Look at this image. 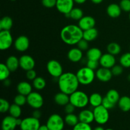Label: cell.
Masks as SVG:
<instances>
[{"instance_id":"1","label":"cell","mask_w":130,"mask_h":130,"mask_svg":"<svg viewBox=\"0 0 130 130\" xmlns=\"http://www.w3.org/2000/svg\"><path fill=\"white\" fill-rule=\"evenodd\" d=\"M83 36V30L78 25L70 24L62 28L60 31V38L63 43L68 45H75Z\"/></svg>"},{"instance_id":"2","label":"cell","mask_w":130,"mask_h":130,"mask_svg":"<svg viewBox=\"0 0 130 130\" xmlns=\"http://www.w3.org/2000/svg\"><path fill=\"white\" fill-rule=\"evenodd\" d=\"M58 85L60 90L70 95L78 89L79 82L76 74L72 72H65L58 78Z\"/></svg>"},{"instance_id":"3","label":"cell","mask_w":130,"mask_h":130,"mask_svg":"<svg viewBox=\"0 0 130 130\" xmlns=\"http://www.w3.org/2000/svg\"><path fill=\"white\" fill-rule=\"evenodd\" d=\"M76 74L79 84L83 85H88L92 83L96 76L95 71L87 66L80 68Z\"/></svg>"},{"instance_id":"4","label":"cell","mask_w":130,"mask_h":130,"mask_svg":"<svg viewBox=\"0 0 130 130\" xmlns=\"http://www.w3.org/2000/svg\"><path fill=\"white\" fill-rule=\"evenodd\" d=\"M70 103L74 105L76 108L83 109L89 104V96L84 91L77 90L70 95Z\"/></svg>"},{"instance_id":"5","label":"cell","mask_w":130,"mask_h":130,"mask_svg":"<svg viewBox=\"0 0 130 130\" xmlns=\"http://www.w3.org/2000/svg\"><path fill=\"white\" fill-rule=\"evenodd\" d=\"M93 114L95 121L99 125L106 124L109 119V110L104 107L102 105L96 107L93 109Z\"/></svg>"},{"instance_id":"6","label":"cell","mask_w":130,"mask_h":130,"mask_svg":"<svg viewBox=\"0 0 130 130\" xmlns=\"http://www.w3.org/2000/svg\"><path fill=\"white\" fill-rule=\"evenodd\" d=\"M64 119L58 114H53L48 118L46 125L50 130H63L65 126Z\"/></svg>"},{"instance_id":"7","label":"cell","mask_w":130,"mask_h":130,"mask_svg":"<svg viewBox=\"0 0 130 130\" xmlns=\"http://www.w3.org/2000/svg\"><path fill=\"white\" fill-rule=\"evenodd\" d=\"M27 104L34 109H39L43 107L44 100L40 93L32 91L27 96Z\"/></svg>"},{"instance_id":"8","label":"cell","mask_w":130,"mask_h":130,"mask_svg":"<svg viewBox=\"0 0 130 130\" xmlns=\"http://www.w3.org/2000/svg\"><path fill=\"white\" fill-rule=\"evenodd\" d=\"M48 73L55 78H58L63 72V68L59 62L56 60H51L46 65Z\"/></svg>"},{"instance_id":"9","label":"cell","mask_w":130,"mask_h":130,"mask_svg":"<svg viewBox=\"0 0 130 130\" xmlns=\"http://www.w3.org/2000/svg\"><path fill=\"white\" fill-rule=\"evenodd\" d=\"M40 126L39 119L32 116L22 119L20 128L21 130H38Z\"/></svg>"},{"instance_id":"10","label":"cell","mask_w":130,"mask_h":130,"mask_svg":"<svg viewBox=\"0 0 130 130\" xmlns=\"http://www.w3.org/2000/svg\"><path fill=\"white\" fill-rule=\"evenodd\" d=\"M13 44V37L10 30L0 31V49L4 51L9 49Z\"/></svg>"},{"instance_id":"11","label":"cell","mask_w":130,"mask_h":130,"mask_svg":"<svg viewBox=\"0 0 130 130\" xmlns=\"http://www.w3.org/2000/svg\"><path fill=\"white\" fill-rule=\"evenodd\" d=\"M74 0H57L56 8L61 13L67 15L74 8Z\"/></svg>"},{"instance_id":"12","label":"cell","mask_w":130,"mask_h":130,"mask_svg":"<svg viewBox=\"0 0 130 130\" xmlns=\"http://www.w3.org/2000/svg\"><path fill=\"white\" fill-rule=\"evenodd\" d=\"M19 63L20 67L25 71L33 69L36 64L34 58L28 55H24L21 56L19 58Z\"/></svg>"},{"instance_id":"13","label":"cell","mask_w":130,"mask_h":130,"mask_svg":"<svg viewBox=\"0 0 130 130\" xmlns=\"http://www.w3.org/2000/svg\"><path fill=\"white\" fill-rule=\"evenodd\" d=\"M99 63L102 67L112 69L116 65V60L115 56L107 53L102 55L99 60Z\"/></svg>"},{"instance_id":"14","label":"cell","mask_w":130,"mask_h":130,"mask_svg":"<svg viewBox=\"0 0 130 130\" xmlns=\"http://www.w3.org/2000/svg\"><path fill=\"white\" fill-rule=\"evenodd\" d=\"M29 39L25 36H20L18 37L14 43L15 49L20 52H24L27 50L29 47Z\"/></svg>"},{"instance_id":"15","label":"cell","mask_w":130,"mask_h":130,"mask_svg":"<svg viewBox=\"0 0 130 130\" xmlns=\"http://www.w3.org/2000/svg\"><path fill=\"white\" fill-rule=\"evenodd\" d=\"M96 77L101 82L106 83L110 81L112 77L113 74L110 69L102 67L97 69L96 72Z\"/></svg>"},{"instance_id":"16","label":"cell","mask_w":130,"mask_h":130,"mask_svg":"<svg viewBox=\"0 0 130 130\" xmlns=\"http://www.w3.org/2000/svg\"><path fill=\"white\" fill-rule=\"evenodd\" d=\"M96 21L95 19L91 16H83L78 22V26L83 30L95 27Z\"/></svg>"},{"instance_id":"17","label":"cell","mask_w":130,"mask_h":130,"mask_svg":"<svg viewBox=\"0 0 130 130\" xmlns=\"http://www.w3.org/2000/svg\"><path fill=\"white\" fill-rule=\"evenodd\" d=\"M16 119L10 115L4 118L1 124L2 130H15L17 126Z\"/></svg>"},{"instance_id":"18","label":"cell","mask_w":130,"mask_h":130,"mask_svg":"<svg viewBox=\"0 0 130 130\" xmlns=\"http://www.w3.org/2000/svg\"><path fill=\"white\" fill-rule=\"evenodd\" d=\"M80 122L88 124H91L95 121L93 111L89 109H83L79 112L78 115Z\"/></svg>"},{"instance_id":"19","label":"cell","mask_w":130,"mask_h":130,"mask_svg":"<svg viewBox=\"0 0 130 130\" xmlns=\"http://www.w3.org/2000/svg\"><path fill=\"white\" fill-rule=\"evenodd\" d=\"M67 57L71 62L74 63L80 62L83 58V51L78 48H71L67 53Z\"/></svg>"},{"instance_id":"20","label":"cell","mask_w":130,"mask_h":130,"mask_svg":"<svg viewBox=\"0 0 130 130\" xmlns=\"http://www.w3.org/2000/svg\"><path fill=\"white\" fill-rule=\"evenodd\" d=\"M17 90L19 94H22L25 96H27L32 92V87L29 83L27 81H22L18 84L17 86Z\"/></svg>"},{"instance_id":"21","label":"cell","mask_w":130,"mask_h":130,"mask_svg":"<svg viewBox=\"0 0 130 130\" xmlns=\"http://www.w3.org/2000/svg\"><path fill=\"white\" fill-rule=\"evenodd\" d=\"M122 10L119 5L116 3H111L107 8V13L111 18H118L121 14Z\"/></svg>"},{"instance_id":"22","label":"cell","mask_w":130,"mask_h":130,"mask_svg":"<svg viewBox=\"0 0 130 130\" xmlns=\"http://www.w3.org/2000/svg\"><path fill=\"white\" fill-rule=\"evenodd\" d=\"M54 100L57 105L60 106H66L70 102V95L60 91L55 95Z\"/></svg>"},{"instance_id":"23","label":"cell","mask_w":130,"mask_h":130,"mask_svg":"<svg viewBox=\"0 0 130 130\" xmlns=\"http://www.w3.org/2000/svg\"><path fill=\"white\" fill-rule=\"evenodd\" d=\"M102 55L101 50L99 48H95V47L88 49L86 52V57L88 60H91L99 61Z\"/></svg>"},{"instance_id":"24","label":"cell","mask_w":130,"mask_h":130,"mask_svg":"<svg viewBox=\"0 0 130 130\" xmlns=\"http://www.w3.org/2000/svg\"><path fill=\"white\" fill-rule=\"evenodd\" d=\"M6 66L11 72H15L20 67L19 59L15 56H10L6 61Z\"/></svg>"},{"instance_id":"25","label":"cell","mask_w":130,"mask_h":130,"mask_svg":"<svg viewBox=\"0 0 130 130\" xmlns=\"http://www.w3.org/2000/svg\"><path fill=\"white\" fill-rule=\"evenodd\" d=\"M99 35V32L96 28L93 27L88 30H84L83 38L87 41L90 42L95 40Z\"/></svg>"},{"instance_id":"26","label":"cell","mask_w":130,"mask_h":130,"mask_svg":"<svg viewBox=\"0 0 130 130\" xmlns=\"http://www.w3.org/2000/svg\"><path fill=\"white\" fill-rule=\"evenodd\" d=\"M103 99L101 95L98 93H93L89 96V104L93 108L99 107L102 104Z\"/></svg>"},{"instance_id":"27","label":"cell","mask_w":130,"mask_h":130,"mask_svg":"<svg viewBox=\"0 0 130 130\" xmlns=\"http://www.w3.org/2000/svg\"><path fill=\"white\" fill-rule=\"evenodd\" d=\"M118 104L119 109L122 111L128 112L130 110V97L129 96H123L121 97Z\"/></svg>"},{"instance_id":"28","label":"cell","mask_w":130,"mask_h":130,"mask_svg":"<svg viewBox=\"0 0 130 130\" xmlns=\"http://www.w3.org/2000/svg\"><path fill=\"white\" fill-rule=\"evenodd\" d=\"M13 26V20L10 17H4L0 20L1 30H10Z\"/></svg>"},{"instance_id":"29","label":"cell","mask_w":130,"mask_h":130,"mask_svg":"<svg viewBox=\"0 0 130 130\" xmlns=\"http://www.w3.org/2000/svg\"><path fill=\"white\" fill-rule=\"evenodd\" d=\"M66 17H69L74 20H79L83 17V11L79 8H74L69 13L65 15Z\"/></svg>"},{"instance_id":"30","label":"cell","mask_w":130,"mask_h":130,"mask_svg":"<svg viewBox=\"0 0 130 130\" xmlns=\"http://www.w3.org/2000/svg\"><path fill=\"white\" fill-rule=\"evenodd\" d=\"M64 121L67 125H68L69 126L72 127L75 126L79 122L78 116L74 114V113L67 114L65 117Z\"/></svg>"},{"instance_id":"31","label":"cell","mask_w":130,"mask_h":130,"mask_svg":"<svg viewBox=\"0 0 130 130\" xmlns=\"http://www.w3.org/2000/svg\"><path fill=\"white\" fill-rule=\"evenodd\" d=\"M105 96L114 104H116L117 103H118L121 98L119 92L114 89H111V90H109Z\"/></svg>"},{"instance_id":"32","label":"cell","mask_w":130,"mask_h":130,"mask_svg":"<svg viewBox=\"0 0 130 130\" xmlns=\"http://www.w3.org/2000/svg\"><path fill=\"white\" fill-rule=\"evenodd\" d=\"M107 50L108 53L116 56L120 53L121 51V48L118 43L113 42V43H110L108 44Z\"/></svg>"},{"instance_id":"33","label":"cell","mask_w":130,"mask_h":130,"mask_svg":"<svg viewBox=\"0 0 130 130\" xmlns=\"http://www.w3.org/2000/svg\"><path fill=\"white\" fill-rule=\"evenodd\" d=\"M9 114L10 116L13 118H20L22 114V109L21 107L17 105L15 103L10 105V109H9Z\"/></svg>"},{"instance_id":"34","label":"cell","mask_w":130,"mask_h":130,"mask_svg":"<svg viewBox=\"0 0 130 130\" xmlns=\"http://www.w3.org/2000/svg\"><path fill=\"white\" fill-rule=\"evenodd\" d=\"M46 83L45 79L42 77H37L32 81V86L38 90H42L46 87Z\"/></svg>"},{"instance_id":"35","label":"cell","mask_w":130,"mask_h":130,"mask_svg":"<svg viewBox=\"0 0 130 130\" xmlns=\"http://www.w3.org/2000/svg\"><path fill=\"white\" fill-rule=\"evenodd\" d=\"M10 72H11V71L8 68L6 64H5V63L0 64V80L1 81H3L8 79Z\"/></svg>"},{"instance_id":"36","label":"cell","mask_w":130,"mask_h":130,"mask_svg":"<svg viewBox=\"0 0 130 130\" xmlns=\"http://www.w3.org/2000/svg\"><path fill=\"white\" fill-rule=\"evenodd\" d=\"M119 63L123 67L125 68L130 67V52L122 55L119 59Z\"/></svg>"},{"instance_id":"37","label":"cell","mask_w":130,"mask_h":130,"mask_svg":"<svg viewBox=\"0 0 130 130\" xmlns=\"http://www.w3.org/2000/svg\"><path fill=\"white\" fill-rule=\"evenodd\" d=\"M13 102L15 104L19 106H24L25 104H27V96L19 93L15 96Z\"/></svg>"},{"instance_id":"38","label":"cell","mask_w":130,"mask_h":130,"mask_svg":"<svg viewBox=\"0 0 130 130\" xmlns=\"http://www.w3.org/2000/svg\"><path fill=\"white\" fill-rule=\"evenodd\" d=\"M10 104L8 102L4 99H0V112L2 113L7 112L9 111Z\"/></svg>"},{"instance_id":"39","label":"cell","mask_w":130,"mask_h":130,"mask_svg":"<svg viewBox=\"0 0 130 130\" xmlns=\"http://www.w3.org/2000/svg\"><path fill=\"white\" fill-rule=\"evenodd\" d=\"M72 130H93L90 124L79 122L75 126L73 127Z\"/></svg>"},{"instance_id":"40","label":"cell","mask_w":130,"mask_h":130,"mask_svg":"<svg viewBox=\"0 0 130 130\" xmlns=\"http://www.w3.org/2000/svg\"><path fill=\"white\" fill-rule=\"evenodd\" d=\"M113 76H119L123 72V67L121 65L116 64L112 69H110Z\"/></svg>"},{"instance_id":"41","label":"cell","mask_w":130,"mask_h":130,"mask_svg":"<svg viewBox=\"0 0 130 130\" xmlns=\"http://www.w3.org/2000/svg\"><path fill=\"white\" fill-rule=\"evenodd\" d=\"M122 11L130 12V0H121L119 3Z\"/></svg>"},{"instance_id":"42","label":"cell","mask_w":130,"mask_h":130,"mask_svg":"<svg viewBox=\"0 0 130 130\" xmlns=\"http://www.w3.org/2000/svg\"><path fill=\"white\" fill-rule=\"evenodd\" d=\"M77 48H78L79 49L81 50H82L83 52L88 50V47H89L88 41H87L86 40L84 39L83 38L82 39H81V40L77 43Z\"/></svg>"},{"instance_id":"43","label":"cell","mask_w":130,"mask_h":130,"mask_svg":"<svg viewBox=\"0 0 130 130\" xmlns=\"http://www.w3.org/2000/svg\"><path fill=\"white\" fill-rule=\"evenodd\" d=\"M102 105L104 107H105L106 109H107L108 110H109V109H113V108L115 107L116 104H113V103L112 102H110L106 96H105V97L103 99L102 104Z\"/></svg>"},{"instance_id":"44","label":"cell","mask_w":130,"mask_h":130,"mask_svg":"<svg viewBox=\"0 0 130 130\" xmlns=\"http://www.w3.org/2000/svg\"><path fill=\"white\" fill-rule=\"evenodd\" d=\"M42 5L46 8H51L56 6L57 4V0H42Z\"/></svg>"},{"instance_id":"45","label":"cell","mask_w":130,"mask_h":130,"mask_svg":"<svg viewBox=\"0 0 130 130\" xmlns=\"http://www.w3.org/2000/svg\"><path fill=\"white\" fill-rule=\"evenodd\" d=\"M99 64H100L99 61L88 60L87 62H86V66H87L88 67H89L90 69H91L94 70V71L98 68Z\"/></svg>"},{"instance_id":"46","label":"cell","mask_w":130,"mask_h":130,"mask_svg":"<svg viewBox=\"0 0 130 130\" xmlns=\"http://www.w3.org/2000/svg\"><path fill=\"white\" fill-rule=\"evenodd\" d=\"M26 77L29 80H32V81H33L34 79L37 77V73L36 72V71H34V69L26 71Z\"/></svg>"},{"instance_id":"47","label":"cell","mask_w":130,"mask_h":130,"mask_svg":"<svg viewBox=\"0 0 130 130\" xmlns=\"http://www.w3.org/2000/svg\"><path fill=\"white\" fill-rule=\"evenodd\" d=\"M64 110H65V112L67 114H72L74 113V112L75 109H76V107L74 105H72L71 103H69L67 104L66 106H64Z\"/></svg>"},{"instance_id":"48","label":"cell","mask_w":130,"mask_h":130,"mask_svg":"<svg viewBox=\"0 0 130 130\" xmlns=\"http://www.w3.org/2000/svg\"><path fill=\"white\" fill-rule=\"evenodd\" d=\"M32 116L39 119V118L41 117V112L39 109H35V110H34V112H32Z\"/></svg>"},{"instance_id":"49","label":"cell","mask_w":130,"mask_h":130,"mask_svg":"<svg viewBox=\"0 0 130 130\" xmlns=\"http://www.w3.org/2000/svg\"><path fill=\"white\" fill-rule=\"evenodd\" d=\"M38 130H50L49 128H48L46 124H43V125H41L39 126V129Z\"/></svg>"},{"instance_id":"50","label":"cell","mask_w":130,"mask_h":130,"mask_svg":"<svg viewBox=\"0 0 130 130\" xmlns=\"http://www.w3.org/2000/svg\"><path fill=\"white\" fill-rule=\"evenodd\" d=\"M93 3L96 4V5H99V4H100L101 3H102L104 1V0H90Z\"/></svg>"},{"instance_id":"51","label":"cell","mask_w":130,"mask_h":130,"mask_svg":"<svg viewBox=\"0 0 130 130\" xmlns=\"http://www.w3.org/2000/svg\"><path fill=\"white\" fill-rule=\"evenodd\" d=\"M75 3H76L77 4H79V5H82V4L85 3L86 1V0H74Z\"/></svg>"},{"instance_id":"52","label":"cell","mask_w":130,"mask_h":130,"mask_svg":"<svg viewBox=\"0 0 130 130\" xmlns=\"http://www.w3.org/2000/svg\"><path fill=\"white\" fill-rule=\"evenodd\" d=\"M17 121V126H20L22 124V119H20V118H17L16 119Z\"/></svg>"},{"instance_id":"53","label":"cell","mask_w":130,"mask_h":130,"mask_svg":"<svg viewBox=\"0 0 130 130\" xmlns=\"http://www.w3.org/2000/svg\"><path fill=\"white\" fill-rule=\"evenodd\" d=\"M3 83H4V85L6 86H9V85H10V84H11V82H10V80H9L8 79H7L3 81Z\"/></svg>"},{"instance_id":"54","label":"cell","mask_w":130,"mask_h":130,"mask_svg":"<svg viewBox=\"0 0 130 130\" xmlns=\"http://www.w3.org/2000/svg\"><path fill=\"white\" fill-rule=\"evenodd\" d=\"M93 130H105V129H104V128H103L102 126H99L95 127V128Z\"/></svg>"},{"instance_id":"55","label":"cell","mask_w":130,"mask_h":130,"mask_svg":"<svg viewBox=\"0 0 130 130\" xmlns=\"http://www.w3.org/2000/svg\"><path fill=\"white\" fill-rule=\"evenodd\" d=\"M128 80L130 81V74H129V76H128Z\"/></svg>"},{"instance_id":"56","label":"cell","mask_w":130,"mask_h":130,"mask_svg":"<svg viewBox=\"0 0 130 130\" xmlns=\"http://www.w3.org/2000/svg\"><path fill=\"white\" fill-rule=\"evenodd\" d=\"M105 130H114L113 129H112V128H107V129H105Z\"/></svg>"},{"instance_id":"57","label":"cell","mask_w":130,"mask_h":130,"mask_svg":"<svg viewBox=\"0 0 130 130\" xmlns=\"http://www.w3.org/2000/svg\"><path fill=\"white\" fill-rule=\"evenodd\" d=\"M129 20H130V12H129Z\"/></svg>"},{"instance_id":"58","label":"cell","mask_w":130,"mask_h":130,"mask_svg":"<svg viewBox=\"0 0 130 130\" xmlns=\"http://www.w3.org/2000/svg\"><path fill=\"white\" fill-rule=\"evenodd\" d=\"M10 1H16V0H10Z\"/></svg>"},{"instance_id":"59","label":"cell","mask_w":130,"mask_h":130,"mask_svg":"<svg viewBox=\"0 0 130 130\" xmlns=\"http://www.w3.org/2000/svg\"><path fill=\"white\" fill-rule=\"evenodd\" d=\"M65 130H71V129H65Z\"/></svg>"},{"instance_id":"60","label":"cell","mask_w":130,"mask_h":130,"mask_svg":"<svg viewBox=\"0 0 130 130\" xmlns=\"http://www.w3.org/2000/svg\"><path fill=\"white\" fill-rule=\"evenodd\" d=\"M129 49H130V46H129Z\"/></svg>"}]
</instances>
